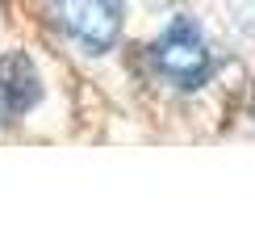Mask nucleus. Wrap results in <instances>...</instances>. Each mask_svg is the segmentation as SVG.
Segmentation results:
<instances>
[{"label":"nucleus","instance_id":"f257e3e1","mask_svg":"<svg viewBox=\"0 0 255 251\" xmlns=\"http://www.w3.org/2000/svg\"><path fill=\"white\" fill-rule=\"evenodd\" d=\"M151 67L159 80H167L172 88H201L214 76V50H209L205 34L193 17H176L151 42Z\"/></svg>","mask_w":255,"mask_h":251},{"label":"nucleus","instance_id":"7ed1b4c3","mask_svg":"<svg viewBox=\"0 0 255 251\" xmlns=\"http://www.w3.org/2000/svg\"><path fill=\"white\" fill-rule=\"evenodd\" d=\"M42 101V76L29 63V55H13L0 59V122H17Z\"/></svg>","mask_w":255,"mask_h":251},{"label":"nucleus","instance_id":"f03ea898","mask_svg":"<svg viewBox=\"0 0 255 251\" xmlns=\"http://www.w3.org/2000/svg\"><path fill=\"white\" fill-rule=\"evenodd\" d=\"M50 21L88 55H109L122 38V0H46Z\"/></svg>","mask_w":255,"mask_h":251}]
</instances>
